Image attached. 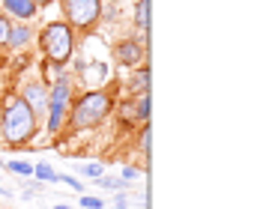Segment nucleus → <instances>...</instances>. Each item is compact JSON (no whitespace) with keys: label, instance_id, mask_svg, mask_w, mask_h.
<instances>
[{"label":"nucleus","instance_id":"23","mask_svg":"<svg viewBox=\"0 0 260 209\" xmlns=\"http://www.w3.org/2000/svg\"><path fill=\"white\" fill-rule=\"evenodd\" d=\"M120 114H123V120H129V123H132V120H135V102H126Z\"/></svg>","mask_w":260,"mask_h":209},{"label":"nucleus","instance_id":"26","mask_svg":"<svg viewBox=\"0 0 260 209\" xmlns=\"http://www.w3.org/2000/svg\"><path fill=\"white\" fill-rule=\"evenodd\" d=\"M3 164H6V161H3V158H0V167H3Z\"/></svg>","mask_w":260,"mask_h":209},{"label":"nucleus","instance_id":"20","mask_svg":"<svg viewBox=\"0 0 260 209\" xmlns=\"http://www.w3.org/2000/svg\"><path fill=\"white\" fill-rule=\"evenodd\" d=\"M57 183H66L69 188H75V191H81V188H84V183H81V180H75V177H66V173H57Z\"/></svg>","mask_w":260,"mask_h":209},{"label":"nucleus","instance_id":"9","mask_svg":"<svg viewBox=\"0 0 260 209\" xmlns=\"http://www.w3.org/2000/svg\"><path fill=\"white\" fill-rule=\"evenodd\" d=\"M135 24H138V42H144L147 30H150V3L147 0H138V6H135Z\"/></svg>","mask_w":260,"mask_h":209},{"label":"nucleus","instance_id":"18","mask_svg":"<svg viewBox=\"0 0 260 209\" xmlns=\"http://www.w3.org/2000/svg\"><path fill=\"white\" fill-rule=\"evenodd\" d=\"M141 153L150 156V126H147V123L141 126Z\"/></svg>","mask_w":260,"mask_h":209},{"label":"nucleus","instance_id":"10","mask_svg":"<svg viewBox=\"0 0 260 209\" xmlns=\"http://www.w3.org/2000/svg\"><path fill=\"white\" fill-rule=\"evenodd\" d=\"M30 39H33V30H30L27 24H21V21H18V24H12V30H9V39H6V45L18 51V48H24Z\"/></svg>","mask_w":260,"mask_h":209},{"label":"nucleus","instance_id":"16","mask_svg":"<svg viewBox=\"0 0 260 209\" xmlns=\"http://www.w3.org/2000/svg\"><path fill=\"white\" fill-rule=\"evenodd\" d=\"M9 30H12L9 15H6V12H0V45H6V39H9Z\"/></svg>","mask_w":260,"mask_h":209},{"label":"nucleus","instance_id":"8","mask_svg":"<svg viewBox=\"0 0 260 209\" xmlns=\"http://www.w3.org/2000/svg\"><path fill=\"white\" fill-rule=\"evenodd\" d=\"M3 9H6L9 18H18L21 24H27L30 18H36V12H39V6L33 0H3Z\"/></svg>","mask_w":260,"mask_h":209},{"label":"nucleus","instance_id":"22","mask_svg":"<svg viewBox=\"0 0 260 209\" xmlns=\"http://www.w3.org/2000/svg\"><path fill=\"white\" fill-rule=\"evenodd\" d=\"M129 194H126V191H120V194H117V197H114V209H129Z\"/></svg>","mask_w":260,"mask_h":209},{"label":"nucleus","instance_id":"25","mask_svg":"<svg viewBox=\"0 0 260 209\" xmlns=\"http://www.w3.org/2000/svg\"><path fill=\"white\" fill-rule=\"evenodd\" d=\"M51 209H72L69 203H57V206H51Z\"/></svg>","mask_w":260,"mask_h":209},{"label":"nucleus","instance_id":"24","mask_svg":"<svg viewBox=\"0 0 260 209\" xmlns=\"http://www.w3.org/2000/svg\"><path fill=\"white\" fill-rule=\"evenodd\" d=\"M33 3H36V6H39V9H42V6H48V3H51V0H33Z\"/></svg>","mask_w":260,"mask_h":209},{"label":"nucleus","instance_id":"4","mask_svg":"<svg viewBox=\"0 0 260 209\" xmlns=\"http://www.w3.org/2000/svg\"><path fill=\"white\" fill-rule=\"evenodd\" d=\"M60 9L66 15V24L81 33H90L102 18V0H60Z\"/></svg>","mask_w":260,"mask_h":209},{"label":"nucleus","instance_id":"11","mask_svg":"<svg viewBox=\"0 0 260 209\" xmlns=\"http://www.w3.org/2000/svg\"><path fill=\"white\" fill-rule=\"evenodd\" d=\"M129 93H138V96L150 93V69H147V66H138V75L132 78V84H129Z\"/></svg>","mask_w":260,"mask_h":209},{"label":"nucleus","instance_id":"19","mask_svg":"<svg viewBox=\"0 0 260 209\" xmlns=\"http://www.w3.org/2000/svg\"><path fill=\"white\" fill-rule=\"evenodd\" d=\"M81 173L96 180V177H102V173H105V167H102V164H84V167H81Z\"/></svg>","mask_w":260,"mask_h":209},{"label":"nucleus","instance_id":"14","mask_svg":"<svg viewBox=\"0 0 260 209\" xmlns=\"http://www.w3.org/2000/svg\"><path fill=\"white\" fill-rule=\"evenodd\" d=\"M93 183L99 185V188H108V191H126V183H123V180H114V177H96V180H93Z\"/></svg>","mask_w":260,"mask_h":209},{"label":"nucleus","instance_id":"3","mask_svg":"<svg viewBox=\"0 0 260 209\" xmlns=\"http://www.w3.org/2000/svg\"><path fill=\"white\" fill-rule=\"evenodd\" d=\"M39 48H42L45 60L51 66H57V69L66 66L72 51H75V30L66 24V21H51V24L39 33Z\"/></svg>","mask_w":260,"mask_h":209},{"label":"nucleus","instance_id":"12","mask_svg":"<svg viewBox=\"0 0 260 209\" xmlns=\"http://www.w3.org/2000/svg\"><path fill=\"white\" fill-rule=\"evenodd\" d=\"M33 177H36L39 183H57V170H54L48 161H39V164H33Z\"/></svg>","mask_w":260,"mask_h":209},{"label":"nucleus","instance_id":"15","mask_svg":"<svg viewBox=\"0 0 260 209\" xmlns=\"http://www.w3.org/2000/svg\"><path fill=\"white\" fill-rule=\"evenodd\" d=\"M3 167L12 173H21V177H33V164H27V161H6Z\"/></svg>","mask_w":260,"mask_h":209},{"label":"nucleus","instance_id":"6","mask_svg":"<svg viewBox=\"0 0 260 209\" xmlns=\"http://www.w3.org/2000/svg\"><path fill=\"white\" fill-rule=\"evenodd\" d=\"M144 42H138V39H120L117 45H114V60L120 63V66H144Z\"/></svg>","mask_w":260,"mask_h":209},{"label":"nucleus","instance_id":"7","mask_svg":"<svg viewBox=\"0 0 260 209\" xmlns=\"http://www.w3.org/2000/svg\"><path fill=\"white\" fill-rule=\"evenodd\" d=\"M21 99L33 108L36 117L48 114V87H45V81H27L24 90H21Z\"/></svg>","mask_w":260,"mask_h":209},{"label":"nucleus","instance_id":"2","mask_svg":"<svg viewBox=\"0 0 260 209\" xmlns=\"http://www.w3.org/2000/svg\"><path fill=\"white\" fill-rule=\"evenodd\" d=\"M111 108H114V99H111V93L108 90H87V93H81L75 102H69V129L75 131H87L93 129V126H99L105 117L111 114Z\"/></svg>","mask_w":260,"mask_h":209},{"label":"nucleus","instance_id":"13","mask_svg":"<svg viewBox=\"0 0 260 209\" xmlns=\"http://www.w3.org/2000/svg\"><path fill=\"white\" fill-rule=\"evenodd\" d=\"M135 117H138L141 123H147V120H150V93L138 96V102H135Z\"/></svg>","mask_w":260,"mask_h":209},{"label":"nucleus","instance_id":"17","mask_svg":"<svg viewBox=\"0 0 260 209\" xmlns=\"http://www.w3.org/2000/svg\"><path fill=\"white\" fill-rule=\"evenodd\" d=\"M81 209H105V200H99V197H90V194H84V197H81Z\"/></svg>","mask_w":260,"mask_h":209},{"label":"nucleus","instance_id":"1","mask_svg":"<svg viewBox=\"0 0 260 209\" xmlns=\"http://www.w3.org/2000/svg\"><path fill=\"white\" fill-rule=\"evenodd\" d=\"M39 131V117L33 114V108L18 96L9 93L3 99V114H0V134L9 147H24L36 137Z\"/></svg>","mask_w":260,"mask_h":209},{"label":"nucleus","instance_id":"5","mask_svg":"<svg viewBox=\"0 0 260 209\" xmlns=\"http://www.w3.org/2000/svg\"><path fill=\"white\" fill-rule=\"evenodd\" d=\"M69 102H72V84H69V78H57L54 87L48 90V123H45L48 134H57V131L63 129Z\"/></svg>","mask_w":260,"mask_h":209},{"label":"nucleus","instance_id":"21","mask_svg":"<svg viewBox=\"0 0 260 209\" xmlns=\"http://www.w3.org/2000/svg\"><path fill=\"white\" fill-rule=\"evenodd\" d=\"M138 177H141V170H138V167H132V164L123 167V183H126V185H129L132 180H138Z\"/></svg>","mask_w":260,"mask_h":209}]
</instances>
